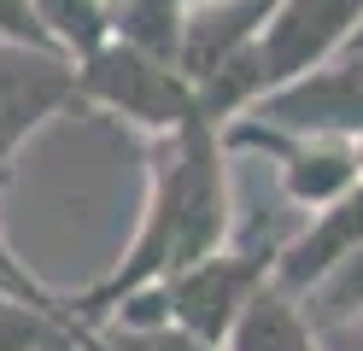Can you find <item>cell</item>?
Segmentation results:
<instances>
[{
  "mask_svg": "<svg viewBox=\"0 0 363 351\" xmlns=\"http://www.w3.org/2000/svg\"><path fill=\"white\" fill-rule=\"evenodd\" d=\"M223 351H328L316 322L299 311V299H287L276 281L246 304V316L235 322V334Z\"/></svg>",
  "mask_w": 363,
  "mask_h": 351,
  "instance_id": "cell-9",
  "label": "cell"
},
{
  "mask_svg": "<svg viewBox=\"0 0 363 351\" xmlns=\"http://www.w3.org/2000/svg\"><path fill=\"white\" fill-rule=\"evenodd\" d=\"M82 106L77 94V59L53 47L0 41V176L12 170L18 147L48 123V117Z\"/></svg>",
  "mask_w": 363,
  "mask_h": 351,
  "instance_id": "cell-6",
  "label": "cell"
},
{
  "mask_svg": "<svg viewBox=\"0 0 363 351\" xmlns=\"http://www.w3.org/2000/svg\"><path fill=\"white\" fill-rule=\"evenodd\" d=\"M82 340V322L71 311H48L0 287V351H71Z\"/></svg>",
  "mask_w": 363,
  "mask_h": 351,
  "instance_id": "cell-10",
  "label": "cell"
},
{
  "mask_svg": "<svg viewBox=\"0 0 363 351\" xmlns=\"http://www.w3.org/2000/svg\"><path fill=\"white\" fill-rule=\"evenodd\" d=\"M0 269H12V275H18V281H30V269H18V257H12V252H6V234H0Z\"/></svg>",
  "mask_w": 363,
  "mask_h": 351,
  "instance_id": "cell-18",
  "label": "cell"
},
{
  "mask_svg": "<svg viewBox=\"0 0 363 351\" xmlns=\"http://www.w3.org/2000/svg\"><path fill=\"white\" fill-rule=\"evenodd\" d=\"M299 311L316 322V328H334V322H346L363 311V246L346 257V264H334L316 287L299 299Z\"/></svg>",
  "mask_w": 363,
  "mask_h": 351,
  "instance_id": "cell-14",
  "label": "cell"
},
{
  "mask_svg": "<svg viewBox=\"0 0 363 351\" xmlns=\"http://www.w3.org/2000/svg\"><path fill=\"white\" fill-rule=\"evenodd\" d=\"M316 334H323L328 351H363V311L346 316V322H334V328H316Z\"/></svg>",
  "mask_w": 363,
  "mask_h": 351,
  "instance_id": "cell-16",
  "label": "cell"
},
{
  "mask_svg": "<svg viewBox=\"0 0 363 351\" xmlns=\"http://www.w3.org/2000/svg\"><path fill=\"white\" fill-rule=\"evenodd\" d=\"M229 228H235V187H229L223 129L199 117L176 135H152L141 228H135L129 252L106 269V281H94L82 299H71V316L82 328L100 322L135 287H152V281L211 257L217 246H229Z\"/></svg>",
  "mask_w": 363,
  "mask_h": 351,
  "instance_id": "cell-1",
  "label": "cell"
},
{
  "mask_svg": "<svg viewBox=\"0 0 363 351\" xmlns=\"http://www.w3.org/2000/svg\"><path fill=\"white\" fill-rule=\"evenodd\" d=\"M77 94H82V106L111 111L147 135H176L206 117L199 88L170 59H152L118 35H106L88 59H77Z\"/></svg>",
  "mask_w": 363,
  "mask_h": 351,
  "instance_id": "cell-3",
  "label": "cell"
},
{
  "mask_svg": "<svg viewBox=\"0 0 363 351\" xmlns=\"http://www.w3.org/2000/svg\"><path fill=\"white\" fill-rule=\"evenodd\" d=\"M240 117H258L264 129H281V135H340V140H357L363 135V53L340 47L328 65L305 70V77L281 82L276 94H264L252 111Z\"/></svg>",
  "mask_w": 363,
  "mask_h": 351,
  "instance_id": "cell-5",
  "label": "cell"
},
{
  "mask_svg": "<svg viewBox=\"0 0 363 351\" xmlns=\"http://www.w3.org/2000/svg\"><path fill=\"white\" fill-rule=\"evenodd\" d=\"M269 264L276 257L258 252V246H217L211 257H199V264L158 281L164 316L176 328H188L194 340H206V345H229L246 304L269 287Z\"/></svg>",
  "mask_w": 363,
  "mask_h": 351,
  "instance_id": "cell-4",
  "label": "cell"
},
{
  "mask_svg": "<svg viewBox=\"0 0 363 351\" xmlns=\"http://www.w3.org/2000/svg\"><path fill=\"white\" fill-rule=\"evenodd\" d=\"M0 287H6V293H18V299H30V304H48V311H71V304H53V293H41L35 281H18L12 269H0Z\"/></svg>",
  "mask_w": 363,
  "mask_h": 351,
  "instance_id": "cell-17",
  "label": "cell"
},
{
  "mask_svg": "<svg viewBox=\"0 0 363 351\" xmlns=\"http://www.w3.org/2000/svg\"><path fill=\"white\" fill-rule=\"evenodd\" d=\"M71 351H88V345H82V340H77V345H71Z\"/></svg>",
  "mask_w": 363,
  "mask_h": 351,
  "instance_id": "cell-21",
  "label": "cell"
},
{
  "mask_svg": "<svg viewBox=\"0 0 363 351\" xmlns=\"http://www.w3.org/2000/svg\"><path fill=\"white\" fill-rule=\"evenodd\" d=\"M35 12L48 23V35L59 41V53H71V59H88L111 35V6L106 0H35Z\"/></svg>",
  "mask_w": 363,
  "mask_h": 351,
  "instance_id": "cell-12",
  "label": "cell"
},
{
  "mask_svg": "<svg viewBox=\"0 0 363 351\" xmlns=\"http://www.w3.org/2000/svg\"><path fill=\"white\" fill-rule=\"evenodd\" d=\"M357 164H363V135H357Z\"/></svg>",
  "mask_w": 363,
  "mask_h": 351,
  "instance_id": "cell-20",
  "label": "cell"
},
{
  "mask_svg": "<svg viewBox=\"0 0 363 351\" xmlns=\"http://www.w3.org/2000/svg\"><path fill=\"white\" fill-rule=\"evenodd\" d=\"M363 23V0H276L264 18L258 41L246 53L217 70V77L199 88V106H206V123H235L240 111H252L264 94H276L281 82L305 77V70L328 65L340 47L352 41V30Z\"/></svg>",
  "mask_w": 363,
  "mask_h": 351,
  "instance_id": "cell-2",
  "label": "cell"
},
{
  "mask_svg": "<svg viewBox=\"0 0 363 351\" xmlns=\"http://www.w3.org/2000/svg\"><path fill=\"white\" fill-rule=\"evenodd\" d=\"M346 47H352V53H363V23H357V30H352V41H346Z\"/></svg>",
  "mask_w": 363,
  "mask_h": 351,
  "instance_id": "cell-19",
  "label": "cell"
},
{
  "mask_svg": "<svg viewBox=\"0 0 363 351\" xmlns=\"http://www.w3.org/2000/svg\"><path fill=\"white\" fill-rule=\"evenodd\" d=\"M276 0H188V18H182V77L194 88H206L217 70H229L246 47L258 41L264 18Z\"/></svg>",
  "mask_w": 363,
  "mask_h": 351,
  "instance_id": "cell-8",
  "label": "cell"
},
{
  "mask_svg": "<svg viewBox=\"0 0 363 351\" xmlns=\"http://www.w3.org/2000/svg\"><path fill=\"white\" fill-rule=\"evenodd\" d=\"M82 345L88 351H223L194 340L188 328L176 322H158V328H129V322H88L82 328Z\"/></svg>",
  "mask_w": 363,
  "mask_h": 351,
  "instance_id": "cell-13",
  "label": "cell"
},
{
  "mask_svg": "<svg viewBox=\"0 0 363 351\" xmlns=\"http://www.w3.org/2000/svg\"><path fill=\"white\" fill-rule=\"evenodd\" d=\"M357 246H363V182L352 187L346 199L311 211V217L287 234V246L276 252V269H269V281H276L287 299H305L316 281H323L334 264H346Z\"/></svg>",
  "mask_w": 363,
  "mask_h": 351,
  "instance_id": "cell-7",
  "label": "cell"
},
{
  "mask_svg": "<svg viewBox=\"0 0 363 351\" xmlns=\"http://www.w3.org/2000/svg\"><path fill=\"white\" fill-rule=\"evenodd\" d=\"M182 18H188V0H118V6H111V35L129 41V47H141V53H152V59L176 65V53H182Z\"/></svg>",
  "mask_w": 363,
  "mask_h": 351,
  "instance_id": "cell-11",
  "label": "cell"
},
{
  "mask_svg": "<svg viewBox=\"0 0 363 351\" xmlns=\"http://www.w3.org/2000/svg\"><path fill=\"white\" fill-rule=\"evenodd\" d=\"M0 41H24V47H53V53H59V41L48 35V23H41L35 0H0Z\"/></svg>",
  "mask_w": 363,
  "mask_h": 351,
  "instance_id": "cell-15",
  "label": "cell"
}]
</instances>
